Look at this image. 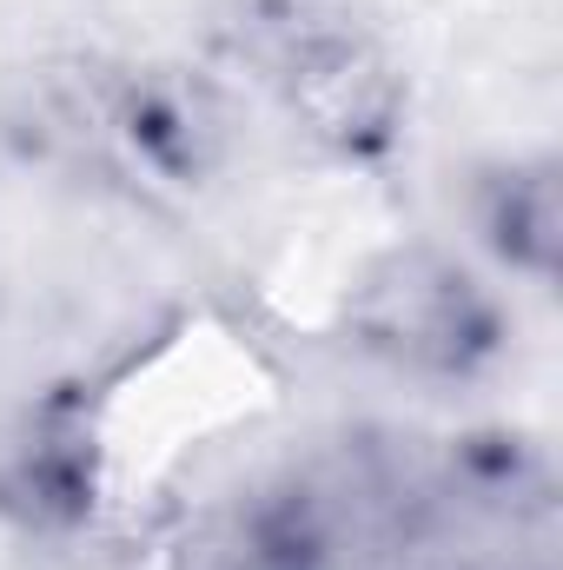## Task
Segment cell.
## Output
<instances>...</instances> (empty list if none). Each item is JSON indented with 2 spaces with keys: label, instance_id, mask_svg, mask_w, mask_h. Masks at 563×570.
Listing matches in <instances>:
<instances>
[{
  "label": "cell",
  "instance_id": "6da1fadb",
  "mask_svg": "<svg viewBox=\"0 0 563 570\" xmlns=\"http://www.w3.org/2000/svg\"><path fill=\"white\" fill-rule=\"evenodd\" d=\"M233 47L318 153L345 166L398 153L412 114L405 67L345 0H246Z\"/></svg>",
  "mask_w": 563,
  "mask_h": 570
},
{
  "label": "cell",
  "instance_id": "7a4b0ae2",
  "mask_svg": "<svg viewBox=\"0 0 563 570\" xmlns=\"http://www.w3.org/2000/svg\"><path fill=\"white\" fill-rule=\"evenodd\" d=\"M338 332L378 372L457 392L504 365L511 305L457 253H444L431 239H405V246L372 253L352 273L345 298H338Z\"/></svg>",
  "mask_w": 563,
  "mask_h": 570
},
{
  "label": "cell",
  "instance_id": "3957f363",
  "mask_svg": "<svg viewBox=\"0 0 563 570\" xmlns=\"http://www.w3.org/2000/svg\"><path fill=\"white\" fill-rule=\"evenodd\" d=\"M73 134L107 179L146 199H186L226 159L219 100L179 67H120L93 80L87 107L73 114Z\"/></svg>",
  "mask_w": 563,
  "mask_h": 570
},
{
  "label": "cell",
  "instance_id": "277c9868",
  "mask_svg": "<svg viewBox=\"0 0 563 570\" xmlns=\"http://www.w3.org/2000/svg\"><path fill=\"white\" fill-rule=\"evenodd\" d=\"M213 570H365L352 471H273L219 524Z\"/></svg>",
  "mask_w": 563,
  "mask_h": 570
},
{
  "label": "cell",
  "instance_id": "5b68a950",
  "mask_svg": "<svg viewBox=\"0 0 563 570\" xmlns=\"http://www.w3.org/2000/svg\"><path fill=\"white\" fill-rule=\"evenodd\" d=\"M100 484H107L100 419L87 392L67 385L40 399L0 451V524H13L20 538H73L93 524Z\"/></svg>",
  "mask_w": 563,
  "mask_h": 570
},
{
  "label": "cell",
  "instance_id": "8992f818",
  "mask_svg": "<svg viewBox=\"0 0 563 570\" xmlns=\"http://www.w3.org/2000/svg\"><path fill=\"white\" fill-rule=\"evenodd\" d=\"M471 226L497 273L551 285L563 266V173L551 153L491 159L471 186Z\"/></svg>",
  "mask_w": 563,
  "mask_h": 570
}]
</instances>
